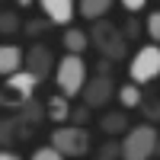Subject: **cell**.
Returning a JSON list of instances; mask_svg holds the SVG:
<instances>
[{
    "label": "cell",
    "mask_w": 160,
    "mask_h": 160,
    "mask_svg": "<svg viewBox=\"0 0 160 160\" xmlns=\"http://www.w3.org/2000/svg\"><path fill=\"white\" fill-rule=\"evenodd\" d=\"M22 68L35 74L38 80H45L51 71H55V51H51L45 42H35L29 51H22Z\"/></svg>",
    "instance_id": "8"
},
{
    "label": "cell",
    "mask_w": 160,
    "mask_h": 160,
    "mask_svg": "<svg viewBox=\"0 0 160 160\" xmlns=\"http://www.w3.org/2000/svg\"><path fill=\"white\" fill-rule=\"evenodd\" d=\"M99 128L106 131V135H122V131L128 128V115L125 112H106L102 122H99Z\"/></svg>",
    "instance_id": "15"
},
{
    "label": "cell",
    "mask_w": 160,
    "mask_h": 160,
    "mask_svg": "<svg viewBox=\"0 0 160 160\" xmlns=\"http://www.w3.org/2000/svg\"><path fill=\"white\" fill-rule=\"evenodd\" d=\"M141 96H144L141 87H138V83H131V80H128V83H122V87H115V93H112V99L122 102V109H138Z\"/></svg>",
    "instance_id": "14"
},
{
    "label": "cell",
    "mask_w": 160,
    "mask_h": 160,
    "mask_svg": "<svg viewBox=\"0 0 160 160\" xmlns=\"http://www.w3.org/2000/svg\"><path fill=\"white\" fill-rule=\"evenodd\" d=\"M87 38H90V45L96 48L102 58H109V61H125L128 58V38L122 35V29H118L112 19H106V16L90 22Z\"/></svg>",
    "instance_id": "1"
},
{
    "label": "cell",
    "mask_w": 160,
    "mask_h": 160,
    "mask_svg": "<svg viewBox=\"0 0 160 160\" xmlns=\"http://www.w3.org/2000/svg\"><path fill=\"white\" fill-rule=\"evenodd\" d=\"M68 115H71V99L64 93H51L45 99V118L48 122H68Z\"/></svg>",
    "instance_id": "10"
},
{
    "label": "cell",
    "mask_w": 160,
    "mask_h": 160,
    "mask_svg": "<svg viewBox=\"0 0 160 160\" xmlns=\"http://www.w3.org/2000/svg\"><path fill=\"white\" fill-rule=\"evenodd\" d=\"M22 68V48L19 45H0V77Z\"/></svg>",
    "instance_id": "12"
},
{
    "label": "cell",
    "mask_w": 160,
    "mask_h": 160,
    "mask_svg": "<svg viewBox=\"0 0 160 160\" xmlns=\"http://www.w3.org/2000/svg\"><path fill=\"white\" fill-rule=\"evenodd\" d=\"M61 45H64V51H74V55H83V51L90 48V38H87V32L80 29V26H64V35H61Z\"/></svg>",
    "instance_id": "11"
},
{
    "label": "cell",
    "mask_w": 160,
    "mask_h": 160,
    "mask_svg": "<svg viewBox=\"0 0 160 160\" xmlns=\"http://www.w3.org/2000/svg\"><path fill=\"white\" fill-rule=\"evenodd\" d=\"M157 74H160V48H157V42L141 45L128 61V80L138 83V87H148V83L157 80Z\"/></svg>",
    "instance_id": "5"
},
{
    "label": "cell",
    "mask_w": 160,
    "mask_h": 160,
    "mask_svg": "<svg viewBox=\"0 0 160 160\" xmlns=\"http://www.w3.org/2000/svg\"><path fill=\"white\" fill-rule=\"evenodd\" d=\"M48 19H35V22H29V26H26V32H29V35H38V32H42V29H48Z\"/></svg>",
    "instance_id": "22"
},
{
    "label": "cell",
    "mask_w": 160,
    "mask_h": 160,
    "mask_svg": "<svg viewBox=\"0 0 160 160\" xmlns=\"http://www.w3.org/2000/svg\"><path fill=\"white\" fill-rule=\"evenodd\" d=\"M38 83H42V80H38L35 74H29L26 68L7 74L3 77V87H0V106L10 109V112H16L19 106H26V102L35 96V87Z\"/></svg>",
    "instance_id": "2"
},
{
    "label": "cell",
    "mask_w": 160,
    "mask_h": 160,
    "mask_svg": "<svg viewBox=\"0 0 160 160\" xmlns=\"http://www.w3.org/2000/svg\"><path fill=\"white\" fill-rule=\"evenodd\" d=\"M16 3H19V10H26V7H32L35 0H16Z\"/></svg>",
    "instance_id": "26"
},
{
    "label": "cell",
    "mask_w": 160,
    "mask_h": 160,
    "mask_svg": "<svg viewBox=\"0 0 160 160\" xmlns=\"http://www.w3.org/2000/svg\"><path fill=\"white\" fill-rule=\"evenodd\" d=\"M144 29H148L151 42H160V13H157V10L148 13V19H144Z\"/></svg>",
    "instance_id": "18"
},
{
    "label": "cell",
    "mask_w": 160,
    "mask_h": 160,
    "mask_svg": "<svg viewBox=\"0 0 160 160\" xmlns=\"http://www.w3.org/2000/svg\"><path fill=\"white\" fill-rule=\"evenodd\" d=\"M96 157H99V160H115V157H122V141H106V144H99Z\"/></svg>",
    "instance_id": "17"
},
{
    "label": "cell",
    "mask_w": 160,
    "mask_h": 160,
    "mask_svg": "<svg viewBox=\"0 0 160 160\" xmlns=\"http://www.w3.org/2000/svg\"><path fill=\"white\" fill-rule=\"evenodd\" d=\"M112 3H115V0H77V13L93 22V19L106 16V13L112 10Z\"/></svg>",
    "instance_id": "13"
},
{
    "label": "cell",
    "mask_w": 160,
    "mask_h": 160,
    "mask_svg": "<svg viewBox=\"0 0 160 160\" xmlns=\"http://www.w3.org/2000/svg\"><path fill=\"white\" fill-rule=\"evenodd\" d=\"M138 29H141V26H138V19H135V16H128V22H125L122 35H125V38H131V35H138Z\"/></svg>",
    "instance_id": "23"
},
{
    "label": "cell",
    "mask_w": 160,
    "mask_h": 160,
    "mask_svg": "<svg viewBox=\"0 0 160 160\" xmlns=\"http://www.w3.org/2000/svg\"><path fill=\"white\" fill-rule=\"evenodd\" d=\"M38 7H42V13H45V19L51 22V26H71L74 22V16H77V0H35Z\"/></svg>",
    "instance_id": "9"
},
{
    "label": "cell",
    "mask_w": 160,
    "mask_h": 160,
    "mask_svg": "<svg viewBox=\"0 0 160 160\" xmlns=\"http://www.w3.org/2000/svg\"><path fill=\"white\" fill-rule=\"evenodd\" d=\"M138 109H144V115H148L151 122H157V115H160V106H157V96H151V99H144V96H141Z\"/></svg>",
    "instance_id": "19"
},
{
    "label": "cell",
    "mask_w": 160,
    "mask_h": 160,
    "mask_svg": "<svg viewBox=\"0 0 160 160\" xmlns=\"http://www.w3.org/2000/svg\"><path fill=\"white\" fill-rule=\"evenodd\" d=\"M83 83H87V61H83V55L64 51V58L55 61V87H58V93L74 99Z\"/></svg>",
    "instance_id": "4"
},
{
    "label": "cell",
    "mask_w": 160,
    "mask_h": 160,
    "mask_svg": "<svg viewBox=\"0 0 160 160\" xmlns=\"http://www.w3.org/2000/svg\"><path fill=\"white\" fill-rule=\"evenodd\" d=\"M32 160H64V157L58 154V148H51V144H48V148H35V151H32Z\"/></svg>",
    "instance_id": "20"
},
{
    "label": "cell",
    "mask_w": 160,
    "mask_h": 160,
    "mask_svg": "<svg viewBox=\"0 0 160 160\" xmlns=\"http://www.w3.org/2000/svg\"><path fill=\"white\" fill-rule=\"evenodd\" d=\"M144 7H148V0H122V10H128V13H141Z\"/></svg>",
    "instance_id": "21"
},
{
    "label": "cell",
    "mask_w": 160,
    "mask_h": 160,
    "mask_svg": "<svg viewBox=\"0 0 160 160\" xmlns=\"http://www.w3.org/2000/svg\"><path fill=\"white\" fill-rule=\"evenodd\" d=\"M160 151V131L154 125H135L125 128L122 138V160H151Z\"/></svg>",
    "instance_id": "3"
},
{
    "label": "cell",
    "mask_w": 160,
    "mask_h": 160,
    "mask_svg": "<svg viewBox=\"0 0 160 160\" xmlns=\"http://www.w3.org/2000/svg\"><path fill=\"white\" fill-rule=\"evenodd\" d=\"M19 16H16V13H13V10H0V32H3V35H13V32H19Z\"/></svg>",
    "instance_id": "16"
},
{
    "label": "cell",
    "mask_w": 160,
    "mask_h": 160,
    "mask_svg": "<svg viewBox=\"0 0 160 160\" xmlns=\"http://www.w3.org/2000/svg\"><path fill=\"white\" fill-rule=\"evenodd\" d=\"M112 93H115L112 77H109V74H96L93 80L87 77V83L80 87V93H77V96L83 99V106H87V109H102V106L112 99Z\"/></svg>",
    "instance_id": "7"
},
{
    "label": "cell",
    "mask_w": 160,
    "mask_h": 160,
    "mask_svg": "<svg viewBox=\"0 0 160 160\" xmlns=\"http://www.w3.org/2000/svg\"><path fill=\"white\" fill-rule=\"evenodd\" d=\"M0 160H19V151H10V148H3V151H0Z\"/></svg>",
    "instance_id": "25"
},
{
    "label": "cell",
    "mask_w": 160,
    "mask_h": 160,
    "mask_svg": "<svg viewBox=\"0 0 160 160\" xmlns=\"http://www.w3.org/2000/svg\"><path fill=\"white\" fill-rule=\"evenodd\" d=\"M87 115H90L87 106H77V109H71V115H68V118H74V122H87Z\"/></svg>",
    "instance_id": "24"
},
{
    "label": "cell",
    "mask_w": 160,
    "mask_h": 160,
    "mask_svg": "<svg viewBox=\"0 0 160 160\" xmlns=\"http://www.w3.org/2000/svg\"><path fill=\"white\" fill-rule=\"evenodd\" d=\"M51 148H58L61 157H83L90 154V131L83 125H58L48 138Z\"/></svg>",
    "instance_id": "6"
}]
</instances>
